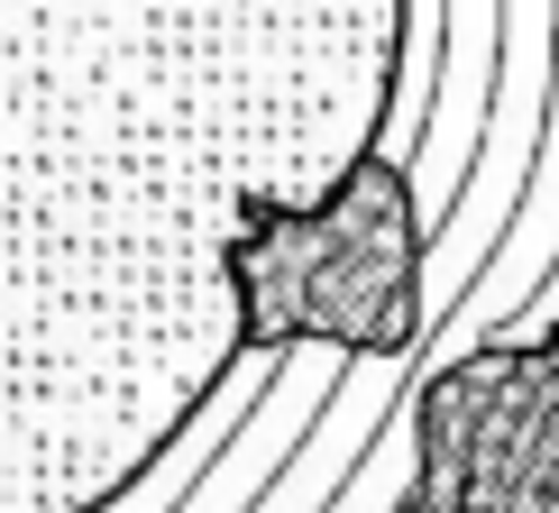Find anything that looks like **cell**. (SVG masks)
<instances>
[{"instance_id":"cell-2","label":"cell","mask_w":559,"mask_h":513,"mask_svg":"<svg viewBox=\"0 0 559 513\" xmlns=\"http://www.w3.org/2000/svg\"><path fill=\"white\" fill-rule=\"evenodd\" d=\"M423 477L404 513H559V321L477 339L413 385Z\"/></svg>"},{"instance_id":"cell-1","label":"cell","mask_w":559,"mask_h":513,"mask_svg":"<svg viewBox=\"0 0 559 513\" xmlns=\"http://www.w3.org/2000/svg\"><path fill=\"white\" fill-rule=\"evenodd\" d=\"M239 358H367L404 367L431 331V202L404 156L367 147L321 202H275L229 239Z\"/></svg>"}]
</instances>
